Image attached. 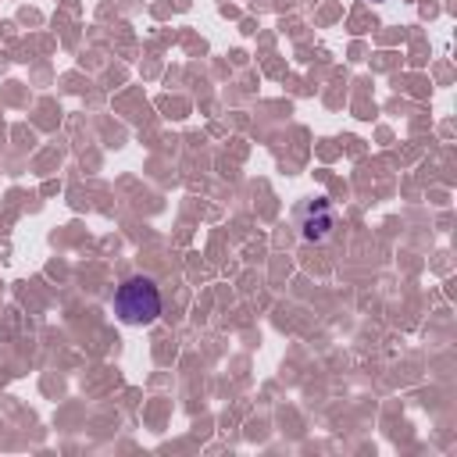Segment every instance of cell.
I'll return each instance as SVG.
<instances>
[{"mask_svg":"<svg viewBox=\"0 0 457 457\" xmlns=\"http://www.w3.org/2000/svg\"><path fill=\"white\" fill-rule=\"evenodd\" d=\"M114 314L125 325H150L161 314V289L146 275H132L114 289Z\"/></svg>","mask_w":457,"mask_h":457,"instance_id":"obj_1","label":"cell"},{"mask_svg":"<svg viewBox=\"0 0 457 457\" xmlns=\"http://www.w3.org/2000/svg\"><path fill=\"white\" fill-rule=\"evenodd\" d=\"M336 207L325 200V196H311L296 207V228H300V239L303 243H325L332 232H336Z\"/></svg>","mask_w":457,"mask_h":457,"instance_id":"obj_2","label":"cell"},{"mask_svg":"<svg viewBox=\"0 0 457 457\" xmlns=\"http://www.w3.org/2000/svg\"><path fill=\"white\" fill-rule=\"evenodd\" d=\"M375 4H382V0H375Z\"/></svg>","mask_w":457,"mask_h":457,"instance_id":"obj_3","label":"cell"}]
</instances>
